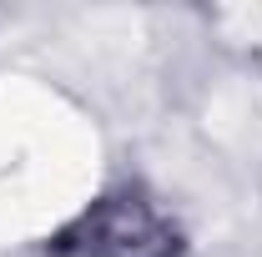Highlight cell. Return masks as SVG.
I'll return each instance as SVG.
<instances>
[{"label": "cell", "instance_id": "6da1fadb", "mask_svg": "<svg viewBox=\"0 0 262 257\" xmlns=\"http://www.w3.org/2000/svg\"><path fill=\"white\" fill-rule=\"evenodd\" d=\"M86 247L96 257H171L177 237L141 197H111L86 212Z\"/></svg>", "mask_w": 262, "mask_h": 257}]
</instances>
